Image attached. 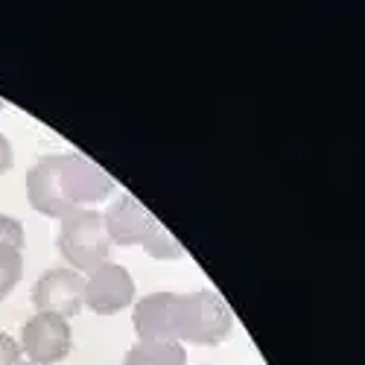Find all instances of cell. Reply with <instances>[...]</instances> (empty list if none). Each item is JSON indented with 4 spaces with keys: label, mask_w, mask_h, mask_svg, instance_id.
<instances>
[{
    "label": "cell",
    "mask_w": 365,
    "mask_h": 365,
    "mask_svg": "<svg viewBox=\"0 0 365 365\" xmlns=\"http://www.w3.org/2000/svg\"><path fill=\"white\" fill-rule=\"evenodd\" d=\"M18 362H21V345L9 333H0V365H18Z\"/></svg>",
    "instance_id": "obj_11"
},
{
    "label": "cell",
    "mask_w": 365,
    "mask_h": 365,
    "mask_svg": "<svg viewBox=\"0 0 365 365\" xmlns=\"http://www.w3.org/2000/svg\"><path fill=\"white\" fill-rule=\"evenodd\" d=\"M24 275L21 249H0V301L9 298Z\"/></svg>",
    "instance_id": "obj_9"
},
{
    "label": "cell",
    "mask_w": 365,
    "mask_h": 365,
    "mask_svg": "<svg viewBox=\"0 0 365 365\" xmlns=\"http://www.w3.org/2000/svg\"><path fill=\"white\" fill-rule=\"evenodd\" d=\"M15 164V152H12V143L6 135H0V175H4L9 167Z\"/></svg>",
    "instance_id": "obj_12"
},
{
    "label": "cell",
    "mask_w": 365,
    "mask_h": 365,
    "mask_svg": "<svg viewBox=\"0 0 365 365\" xmlns=\"http://www.w3.org/2000/svg\"><path fill=\"white\" fill-rule=\"evenodd\" d=\"M0 249H24V225L6 214H0Z\"/></svg>",
    "instance_id": "obj_10"
},
{
    "label": "cell",
    "mask_w": 365,
    "mask_h": 365,
    "mask_svg": "<svg viewBox=\"0 0 365 365\" xmlns=\"http://www.w3.org/2000/svg\"><path fill=\"white\" fill-rule=\"evenodd\" d=\"M0 108H4V100H0Z\"/></svg>",
    "instance_id": "obj_14"
},
{
    "label": "cell",
    "mask_w": 365,
    "mask_h": 365,
    "mask_svg": "<svg viewBox=\"0 0 365 365\" xmlns=\"http://www.w3.org/2000/svg\"><path fill=\"white\" fill-rule=\"evenodd\" d=\"M114 178L85 155H44L26 173V199L38 214L65 220L114 193Z\"/></svg>",
    "instance_id": "obj_2"
},
{
    "label": "cell",
    "mask_w": 365,
    "mask_h": 365,
    "mask_svg": "<svg viewBox=\"0 0 365 365\" xmlns=\"http://www.w3.org/2000/svg\"><path fill=\"white\" fill-rule=\"evenodd\" d=\"M123 365H187V351L175 342H138L123 356Z\"/></svg>",
    "instance_id": "obj_8"
},
{
    "label": "cell",
    "mask_w": 365,
    "mask_h": 365,
    "mask_svg": "<svg viewBox=\"0 0 365 365\" xmlns=\"http://www.w3.org/2000/svg\"><path fill=\"white\" fill-rule=\"evenodd\" d=\"M135 330L140 342L220 345L228 339L234 316L214 289L152 292L135 304Z\"/></svg>",
    "instance_id": "obj_1"
},
{
    "label": "cell",
    "mask_w": 365,
    "mask_h": 365,
    "mask_svg": "<svg viewBox=\"0 0 365 365\" xmlns=\"http://www.w3.org/2000/svg\"><path fill=\"white\" fill-rule=\"evenodd\" d=\"M58 252L71 263L73 272H94L97 266L108 263L111 242L106 237L103 214L100 210H76L62 220L58 228Z\"/></svg>",
    "instance_id": "obj_3"
},
{
    "label": "cell",
    "mask_w": 365,
    "mask_h": 365,
    "mask_svg": "<svg viewBox=\"0 0 365 365\" xmlns=\"http://www.w3.org/2000/svg\"><path fill=\"white\" fill-rule=\"evenodd\" d=\"M18 365H33V362H18Z\"/></svg>",
    "instance_id": "obj_13"
},
{
    "label": "cell",
    "mask_w": 365,
    "mask_h": 365,
    "mask_svg": "<svg viewBox=\"0 0 365 365\" xmlns=\"http://www.w3.org/2000/svg\"><path fill=\"white\" fill-rule=\"evenodd\" d=\"M103 225H106V237L114 246H149L155 234L164 228L149 210L132 196V193H123L120 199H114L108 205V210L103 214Z\"/></svg>",
    "instance_id": "obj_4"
},
{
    "label": "cell",
    "mask_w": 365,
    "mask_h": 365,
    "mask_svg": "<svg viewBox=\"0 0 365 365\" xmlns=\"http://www.w3.org/2000/svg\"><path fill=\"white\" fill-rule=\"evenodd\" d=\"M21 354L29 356L33 365H56L71 354V324L62 316L36 313L21 330Z\"/></svg>",
    "instance_id": "obj_5"
},
{
    "label": "cell",
    "mask_w": 365,
    "mask_h": 365,
    "mask_svg": "<svg viewBox=\"0 0 365 365\" xmlns=\"http://www.w3.org/2000/svg\"><path fill=\"white\" fill-rule=\"evenodd\" d=\"M82 292H85V278L71 266L62 269H47L38 278L33 289V304L38 313H53V316H79L82 310Z\"/></svg>",
    "instance_id": "obj_7"
},
{
    "label": "cell",
    "mask_w": 365,
    "mask_h": 365,
    "mask_svg": "<svg viewBox=\"0 0 365 365\" xmlns=\"http://www.w3.org/2000/svg\"><path fill=\"white\" fill-rule=\"evenodd\" d=\"M135 301V278L120 263H103L88 272L82 304L97 316H114Z\"/></svg>",
    "instance_id": "obj_6"
}]
</instances>
